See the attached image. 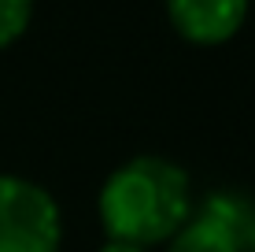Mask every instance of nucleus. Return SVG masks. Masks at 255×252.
<instances>
[{
  "instance_id": "nucleus-4",
  "label": "nucleus",
  "mask_w": 255,
  "mask_h": 252,
  "mask_svg": "<svg viewBox=\"0 0 255 252\" xmlns=\"http://www.w3.org/2000/svg\"><path fill=\"white\" fill-rule=\"evenodd\" d=\"M192 212L204 215V219L218 223V227H226L230 234L248 245L252 238V227H255V201L248 193H237V189H215V193H207L200 204H192Z\"/></svg>"
},
{
  "instance_id": "nucleus-3",
  "label": "nucleus",
  "mask_w": 255,
  "mask_h": 252,
  "mask_svg": "<svg viewBox=\"0 0 255 252\" xmlns=\"http://www.w3.org/2000/svg\"><path fill=\"white\" fill-rule=\"evenodd\" d=\"M252 0H166V19L189 45H226L241 33Z\"/></svg>"
},
{
  "instance_id": "nucleus-7",
  "label": "nucleus",
  "mask_w": 255,
  "mask_h": 252,
  "mask_svg": "<svg viewBox=\"0 0 255 252\" xmlns=\"http://www.w3.org/2000/svg\"><path fill=\"white\" fill-rule=\"evenodd\" d=\"M100 252H148V249H137V245H122V241H104Z\"/></svg>"
},
{
  "instance_id": "nucleus-8",
  "label": "nucleus",
  "mask_w": 255,
  "mask_h": 252,
  "mask_svg": "<svg viewBox=\"0 0 255 252\" xmlns=\"http://www.w3.org/2000/svg\"><path fill=\"white\" fill-rule=\"evenodd\" d=\"M248 252H255V227H252V238H248Z\"/></svg>"
},
{
  "instance_id": "nucleus-2",
  "label": "nucleus",
  "mask_w": 255,
  "mask_h": 252,
  "mask_svg": "<svg viewBox=\"0 0 255 252\" xmlns=\"http://www.w3.org/2000/svg\"><path fill=\"white\" fill-rule=\"evenodd\" d=\"M63 219L45 186L0 175V252H59Z\"/></svg>"
},
{
  "instance_id": "nucleus-6",
  "label": "nucleus",
  "mask_w": 255,
  "mask_h": 252,
  "mask_svg": "<svg viewBox=\"0 0 255 252\" xmlns=\"http://www.w3.org/2000/svg\"><path fill=\"white\" fill-rule=\"evenodd\" d=\"M33 19V0H0V52L11 48Z\"/></svg>"
},
{
  "instance_id": "nucleus-5",
  "label": "nucleus",
  "mask_w": 255,
  "mask_h": 252,
  "mask_svg": "<svg viewBox=\"0 0 255 252\" xmlns=\"http://www.w3.org/2000/svg\"><path fill=\"white\" fill-rule=\"evenodd\" d=\"M166 252H248V245L226 227H218V223L192 212L185 227L166 241Z\"/></svg>"
},
{
  "instance_id": "nucleus-1",
  "label": "nucleus",
  "mask_w": 255,
  "mask_h": 252,
  "mask_svg": "<svg viewBox=\"0 0 255 252\" xmlns=\"http://www.w3.org/2000/svg\"><path fill=\"white\" fill-rule=\"evenodd\" d=\"M96 212L108 241L137 249L166 245L192 215L189 175L166 156H133L104 178Z\"/></svg>"
}]
</instances>
